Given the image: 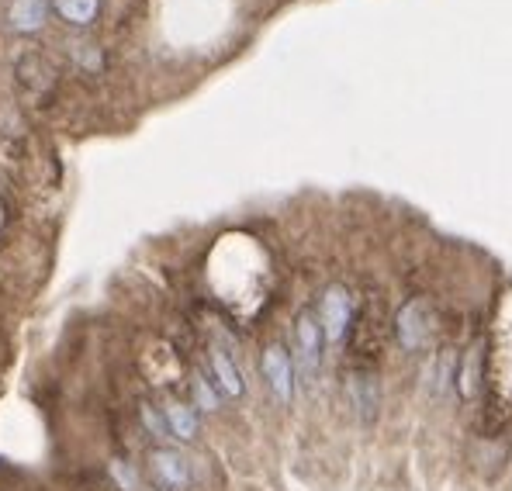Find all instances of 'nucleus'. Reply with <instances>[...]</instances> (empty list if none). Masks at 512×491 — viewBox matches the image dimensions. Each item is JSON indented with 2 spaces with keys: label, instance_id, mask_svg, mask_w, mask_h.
I'll use <instances>...</instances> for the list:
<instances>
[{
  "label": "nucleus",
  "instance_id": "f257e3e1",
  "mask_svg": "<svg viewBox=\"0 0 512 491\" xmlns=\"http://www.w3.org/2000/svg\"><path fill=\"white\" fill-rule=\"evenodd\" d=\"M14 80H18V90L25 101L32 104H45L56 90V66L42 56V52H25L14 66Z\"/></svg>",
  "mask_w": 512,
  "mask_h": 491
},
{
  "label": "nucleus",
  "instance_id": "f03ea898",
  "mask_svg": "<svg viewBox=\"0 0 512 491\" xmlns=\"http://www.w3.org/2000/svg\"><path fill=\"white\" fill-rule=\"evenodd\" d=\"M322 346H326V332H322L319 315L312 308H305L295 319V350H298V370L308 384L315 381V374L322 367Z\"/></svg>",
  "mask_w": 512,
  "mask_h": 491
},
{
  "label": "nucleus",
  "instance_id": "7ed1b4c3",
  "mask_svg": "<svg viewBox=\"0 0 512 491\" xmlns=\"http://www.w3.org/2000/svg\"><path fill=\"white\" fill-rule=\"evenodd\" d=\"M319 322L326 332V343H343L346 329L353 322V298L343 284H329L322 291V308H319Z\"/></svg>",
  "mask_w": 512,
  "mask_h": 491
},
{
  "label": "nucleus",
  "instance_id": "20e7f679",
  "mask_svg": "<svg viewBox=\"0 0 512 491\" xmlns=\"http://www.w3.org/2000/svg\"><path fill=\"white\" fill-rule=\"evenodd\" d=\"M149 474H153V481L163 491H184L191 485V464H187L184 453L170 447L149 450Z\"/></svg>",
  "mask_w": 512,
  "mask_h": 491
},
{
  "label": "nucleus",
  "instance_id": "39448f33",
  "mask_svg": "<svg viewBox=\"0 0 512 491\" xmlns=\"http://www.w3.org/2000/svg\"><path fill=\"white\" fill-rule=\"evenodd\" d=\"M263 377H267L270 391L277 395V402L288 405L291 395H295V364H291V353L284 350L281 343H270L267 350H263Z\"/></svg>",
  "mask_w": 512,
  "mask_h": 491
},
{
  "label": "nucleus",
  "instance_id": "423d86ee",
  "mask_svg": "<svg viewBox=\"0 0 512 491\" xmlns=\"http://www.w3.org/2000/svg\"><path fill=\"white\" fill-rule=\"evenodd\" d=\"M429 322H433V315H429V305L423 298H412L409 305L398 312L395 319V329H398V343L405 346V350H423L426 339H429Z\"/></svg>",
  "mask_w": 512,
  "mask_h": 491
},
{
  "label": "nucleus",
  "instance_id": "0eeeda50",
  "mask_svg": "<svg viewBox=\"0 0 512 491\" xmlns=\"http://www.w3.org/2000/svg\"><path fill=\"white\" fill-rule=\"evenodd\" d=\"M45 18H49V0H11L7 7V25L21 35L42 32Z\"/></svg>",
  "mask_w": 512,
  "mask_h": 491
},
{
  "label": "nucleus",
  "instance_id": "6e6552de",
  "mask_svg": "<svg viewBox=\"0 0 512 491\" xmlns=\"http://www.w3.org/2000/svg\"><path fill=\"white\" fill-rule=\"evenodd\" d=\"M350 398H353V409L360 412V419L371 422L378 415V377L374 374H350Z\"/></svg>",
  "mask_w": 512,
  "mask_h": 491
},
{
  "label": "nucleus",
  "instance_id": "1a4fd4ad",
  "mask_svg": "<svg viewBox=\"0 0 512 491\" xmlns=\"http://www.w3.org/2000/svg\"><path fill=\"white\" fill-rule=\"evenodd\" d=\"M212 374H215V384H218L222 395H229V398L243 395V374H239L236 360H232L222 346H215L212 350Z\"/></svg>",
  "mask_w": 512,
  "mask_h": 491
},
{
  "label": "nucleus",
  "instance_id": "9d476101",
  "mask_svg": "<svg viewBox=\"0 0 512 491\" xmlns=\"http://www.w3.org/2000/svg\"><path fill=\"white\" fill-rule=\"evenodd\" d=\"M160 412H163V419H167L170 436H177V440H184V443H191L194 436H198V412H194L191 405L167 402Z\"/></svg>",
  "mask_w": 512,
  "mask_h": 491
},
{
  "label": "nucleus",
  "instance_id": "9b49d317",
  "mask_svg": "<svg viewBox=\"0 0 512 491\" xmlns=\"http://www.w3.org/2000/svg\"><path fill=\"white\" fill-rule=\"evenodd\" d=\"M56 14L73 28H87L101 14V0H56Z\"/></svg>",
  "mask_w": 512,
  "mask_h": 491
},
{
  "label": "nucleus",
  "instance_id": "f8f14e48",
  "mask_svg": "<svg viewBox=\"0 0 512 491\" xmlns=\"http://www.w3.org/2000/svg\"><path fill=\"white\" fill-rule=\"evenodd\" d=\"M436 384H433V391L440 395V391H447V384L450 381H457V357H454V350H443L440 353V360H436Z\"/></svg>",
  "mask_w": 512,
  "mask_h": 491
},
{
  "label": "nucleus",
  "instance_id": "ddd939ff",
  "mask_svg": "<svg viewBox=\"0 0 512 491\" xmlns=\"http://www.w3.org/2000/svg\"><path fill=\"white\" fill-rule=\"evenodd\" d=\"M474 364H478V350L468 353V360H464V367H457V381H461V391L464 395H474Z\"/></svg>",
  "mask_w": 512,
  "mask_h": 491
},
{
  "label": "nucleus",
  "instance_id": "4468645a",
  "mask_svg": "<svg viewBox=\"0 0 512 491\" xmlns=\"http://www.w3.org/2000/svg\"><path fill=\"white\" fill-rule=\"evenodd\" d=\"M194 395H198V405H201V409H208V412L218 409V395L205 384V377H194Z\"/></svg>",
  "mask_w": 512,
  "mask_h": 491
},
{
  "label": "nucleus",
  "instance_id": "2eb2a0df",
  "mask_svg": "<svg viewBox=\"0 0 512 491\" xmlns=\"http://www.w3.org/2000/svg\"><path fill=\"white\" fill-rule=\"evenodd\" d=\"M142 419H146V426L153 429L156 436H167V433H170V429H167V419H160L153 405H142Z\"/></svg>",
  "mask_w": 512,
  "mask_h": 491
},
{
  "label": "nucleus",
  "instance_id": "dca6fc26",
  "mask_svg": "<svg viewBox=\"0 0 512 491\" xmlns=\"http://www.w3.org/2000/svg\"><path fill=\"white\" fill-rule=\"evenodd\" d=\"M7 225V205H4V194H0V232H4Z\"/></svg>",
  "mask_w": 512,
  "mask_h": 491
}]
</instances>
